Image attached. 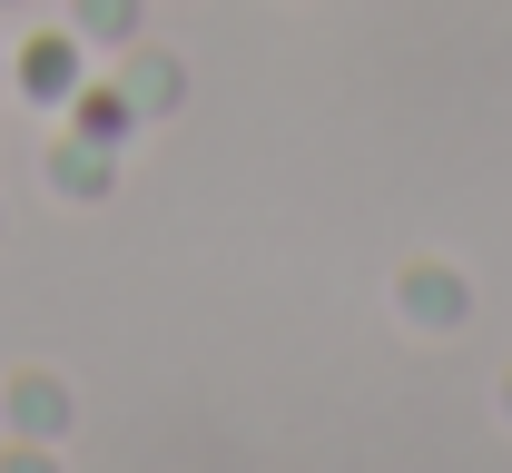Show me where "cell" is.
<instances>
[{"label": "cell", "mask_w": 512, "mask_h": 473, "mask_svg": "<svg viewBox=\"0 0 512 473\" xmlns=\"http://www.w3.org/2000/svg\"><path fill=\"white\" fill-rule=\"evenodd\" d=\"M394 306H404L424 336H453V326H473V286H463L444 257H414V267L394 276Z\"/></svg>", "instance_id": "obj_3"}, {"label": "cell", "mask_w": 512, "mask_h": 473, "mask_svg": "<svg viewBox=\"0 0 512 473\" xmlns=\"http://www.w3.org/2000/svg\"><path fill=\"white\" fill-rule=\"evenodd\" d=\"M69 30H79V40H109V50H128V40L148 30V0H69Z\"/></svg>", "instance_id": "obj_7"}, {"label": "cell", "mask_w": 512, "mask_h": 473, "mask_svg": "<svg viewBox=\"0 0 512 473\" xmlns=\"http://www.w3.org/2000/svg\"><path fill=\"white\" fill-rule=\"evenodd\" d=\"M0 10H30V0H0Z\"/></svg>", "instance_id": "obj_10"}, {"label": "cell", "mask_w": 512, "mask_h": 473, "mask_svg": "<svg viewBox=\"0 0 512 473\" xmlns=\"http://www.w3.org/2000/svg\"><path fill=\"white\" fill-rule=\"evenodd\" d=\"M69 129H89V138H109V148H128V129H138V109L119 99V79H79V99H69Z\"/></svg>", "instance_id": "obj_6"}, {"label": "cell", "mask_w": 512, "mask_h": 473, "mask_svg": "<svg viewBox=\"0 0 512 473\" xmlns=\"http://www.w3.org/2000/svg\"><path fill=\"white\" fill-rule=\"evenodd\" d=\"M503 414H512V375H503Z\"/></svg>", "instance_id": "obj_9"}, {"label": "cell", "mask_w": 512, "mask_h": 473, "mask_svg": "<svg viewBox=\"0 0 512 473\" xmlns=\"http://www.w3.org/2000/svg\"><path fill=\"white\" fill-rule=\"evenodd\" d=\"M50 188L79 198V207H99L109 188H119V148L89 138V129H60V138H50Z\"/></svg>", "instance_id": "obj_5"}, {"label": "cell", "mask_w": 512, "mask_h": 473, "mask_svg": "<svg viewBox=\"0 0 512 473\" xmlns=\"http://www.w3.org/2000/svg\"><path fill=\"white\" fill-rule=\"evenodd\" d=\"M0 79H10V50H0Z\"/></svg>", "instance_id": "obj_11"}, {"label": "cell", "mask_w": 512, "mask_h": 473, "mask_svg": "<svg viewBox=\"0 0 512 473\" xmlns=\"http://www.w3.org/2000/svg\"><path fill=\"white\" fill-rule=\"evenodd\" d=\"M0 227H10V217H0Z\"/></svg>", "instance_id": "obj_12"}, {"label": "cell", "mask_w": 512, "mask_h": 473, "mask_svg": "<svg viewBox=\"0 0 512 473\" xmlns=\"http://www.w3.org/2000/svg\"><path fill=\"white\" fill-rule=\"evenodd\" d=\"M69 424H79V395H69L50 365H30V375H10L0 385V434H30V444H60Z\"/></svg>", "instance_id": "obj_2"}, {"label": "cell", "mask_w": 512, "mask_h": 473, "mask_svg": "<svg viewBox=\"0 0 512 473\" xmlns=\"http://www.w3.org/2000/svg\"><path fill=\"white\" fill-rule=\"evenodd\" d=\"M0 473H69L60 444H30V434H0Z\"/></svg>", "instance_id": "obj_8"}, {"label": "cell", "mask_w": 512, "mask_h": 473, "mask_svg": "<svg viewBox=\"0 0 512 473\" xmlns=\"http://www.w3.org/2000/svg\"><path fill=\"white\" fill-rule=\"evenodd\" d=\"M119 99L138 109V119H178V109H188V60L138 30V40L119 50Z\"/></svg>", "instance_id": "obj_1"}, {"label": "cell", "mask_w": 512, "mask_h": 473, "mask_svg": "<svg viewBox=\"0 0 512 473\" xmlns=\"http://www.w3.org/2000/svg\"><path fill=\"white\" fill-rule=\"evenodd\" d=\"M10 79H20V99H40V109H69V99H79V79H89V60H79V30H50V40H20Z\"/></svg>", "instance_id": "obj_4"}]
</instances>
